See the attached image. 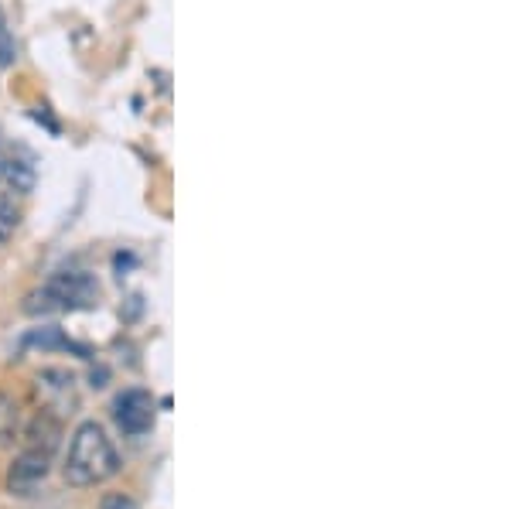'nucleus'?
<instances>
[{"label": "nucleus", "mask_w": 512, "mask_h": 509, "mask_svg": "<svg viewBox=\"0 0 512 509\" xmlns=\"http://www.w3.org/2000/svg\"><path fill=\"white\" fill-rule=\"evenodd\" d=\"M120 472V455L113 448L110 434L103 424L86 421L79 424L69 441V455H65V482L76 489H93L110 482Z\"/></svg>", "instance_id": "obj_1"}, {"label": "nucleus", "mask_w": 512, "mask_h": 509, "mask_svg": "<svg viewBox=\"0 0 512 509\" xmlns=\"http://www.w3.org/2000/svg\"><path fill=\"white\" fill-rule=\"evenodd\" d=\"M99 298V284L89 274L79 270H62L52 274L38 291L28 294V308L31 315H59V311H79L89 308Z\"/></svg>", "instance_id": "obj_2"}, {"label": "nucleus", "mask_w": 512, "mask_h": 509, "mask_svg": "<svg viewBox=\"0 0 512 509\" xmlns=\"http://www.w3.org/2000/svg\"><path fill=\"white\" fill-rule=\"evenodd\" d=\"M154 414H158V404H154V397L147 390H123L113 400V421L127 438H140V434L151 431Z\"/></svg>", "instance_id": "obj_3"}, {"label": "nucleus", "mask_w": 512, "mask_h": 509, "mask_svg": "<svg viewBox=\"0 0 512 509\" xmlns=\"http://www.w3.org/2000/svg\"><path fill=\"white\" fill-rule=\"evenodd\" d=\"M21 219H24V209H21L18 195L0 192V246L14 240V233L21 229Z\"/></svg>", "instance_id": "obj_4"}, {"label": "nucleus", "mask_w": 512, "mask_h": 509, "mask_svg": "<svg viewBox=\"0 0 512 509\" xmlns=\"http://www.w3.org/2000/svg\"><path fill=\"white\" fill-rule=\"evenodd\" d=\"M14 62H18V41H14L4 11H0V65L7 69V65H14Z\"/></svg>", "instance_id": "obj_5"}, {"label": "nucleus", "mask_w": 512, "mask_h": 509, "mask_svg": "<svg viewBox=\"0 0 512 509\" xmlns=\"http://www.w3.org/2000/svg\"><path fill=\"white\" fill-rule=\"evenodd\" d=\"M103 509H137V503H134V499H127V496H106Z\"/></svg>", "instance_id": "obj_6"}]
</instances>
